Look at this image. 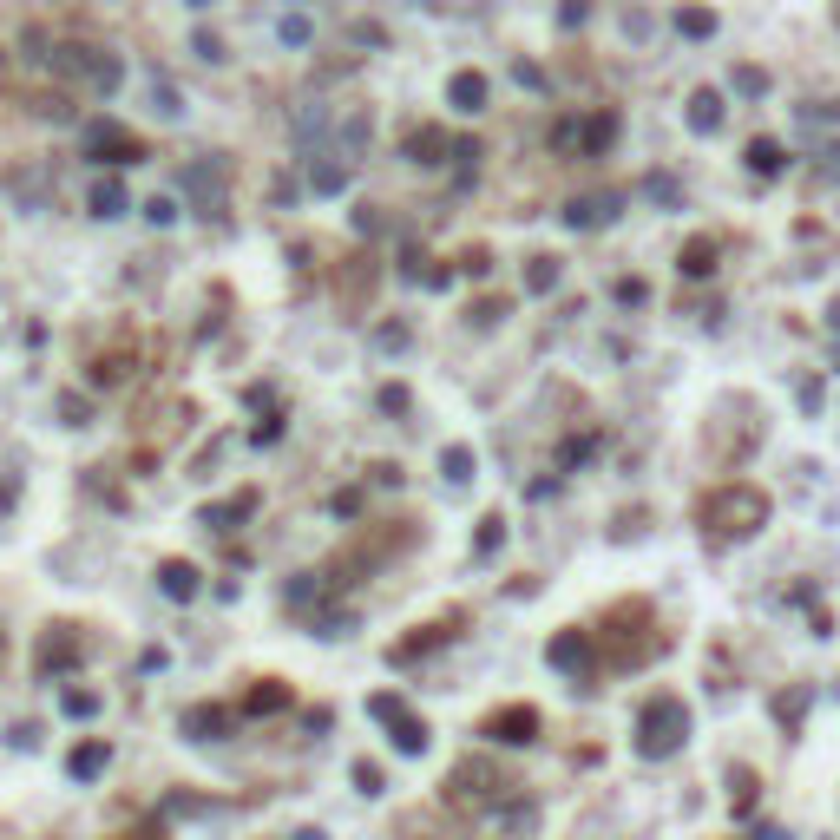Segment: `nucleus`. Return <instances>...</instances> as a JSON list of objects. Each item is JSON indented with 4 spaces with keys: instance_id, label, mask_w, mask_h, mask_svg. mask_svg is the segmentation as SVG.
<instances>
[{
    "instance_id": "obj_1",
    "label": "nucleus",
    "mask_w": 840,
    "mask_h": 840,
    "mask_svg": "<svg viewBox=\"0 0 840 840\" xmlns=\"http://www.w3.org/2000/svg\"><path fill=\"white\" fill-rule=\"evenodd\" d=\"M696 519H703L709 539H748V532L768 525V493H755V486H716V493H703Z\"/></svg>"
},
{
    "instance_id": "obj_2",
    "label": "nucleus",
    "mask_w": 840,
    "mask_h": 840,
    "mask_svg": "<svg viewBox=\"0 0 840 840\" xmlns=\"http://www.w3.org/2000/svg\"><path fill=\"white\" fill-rule=\"evenodd\" d=\"M689 742V709H683V696H650L637 716V755L643 762H663V755H677Z\"/></svg>"
},
{
    "instance_id": "obj_3",
    "label": "nucleus",
    "mask_w": 840,
    "mask_h": 840,
    "mask_svg": "<svg viewBox=\"0 0 840 840\" xmlns=\"http://www.w3.org/2000/svg\"><path fill=\"white\" fill-rule=\"evenodd\" d=\"M79 657H86V643H79L73 624H53V630L40 637V669H46V677H66Z\"/></svg>"
},
{
    "instance_id": "obj_4",
    "label": "nucleus",
    "mask_w": 840,
    "mask_h": 840,
    "mask_svg": "<svg viewBox=\"0 0 840 840\" xmlns=\"http://www.w3.org/2000/svg\"><path fill=\"white\" fill-rule=\"evenodd\" d=\"M486 736H493V742H506V748H525L532 736H539V709H525V703L493 709V716H486Z\"/></svg>"
},
{
    "instance_id": "obj_5",
    "label": "nucleus",
    "mask_w": 840,
    "mask_h": 840,
    "mask_svg": "<svg viewBox=\"0 0 840 840\" xmlns=\"http://www.w3.org/2000/svg\"><path fill=\"white\" fill-rule=\"evenodd\" d=\"M545 657H552V669H565V677H584V669H591V630H558L545 643Z\"/></svg>"
},
{
    "instance_id": "obj_6",
    "label": "nucleus",
    "mask_w": 840,
    "mask_h": 840,
    "mask_svg": "<svg viewBox=\"0 0 840 840\" xmlns=\"http://www.w3.org/2000/svg\"><path fill=\"white\" fill-rule=\"evenodd\" d=\"M454 801H473V795H493V788H513V781H499L493 768H480V762H466V768H454Z\"/></svg>"
},
{
    "instance_id": "obj_7",
    "label": "nucleus",
    "mask_w": 840,
    "mask_h": 840,
    "mask_svg": "<svg viewBox=\"0 0 840 840\" xmlns=\"http://www.w3.org/2000/svg\"><path fill=\"white\" fill-rule=\"evenodd\" d=\"M158 591L164 598H198V565H184V558H164V565H158Z\"/></svg>"
},
{
    "instance_id": "obj_8",
    "label": "nucleus",
    "mask_w": 840,
    "mask_h": 840,
    "mask_svg": "<svg viewBox=\"0 0 840 840\" xmlns=\"http://www.w3.org/2000/svg\"><path fill=\"white\" fill-rule=\"evenodd\" d=\"M105 762H112V748H105V742L93 736V742H79V748H73L66 775H73V781H93V775H105Z\"/></svg>"
},
{
    "instance_id": "obj_9",
    "label": "nucleus",
    "mask_w": 840,
    "mask_h": 840,
    "mask_svg": "<svg viewBox=\"0 0 840 840\" xmlns=\"http://www.w3.org/2000/svg\"><path fill=\"white\" fill-rule=\"evenodd\" d=\"M387 729H395V748H401V755H420V748H427V722H420V716H407V709H401L395 722H387Z\"/></svg>"
},
{
    "instance_id": "obj_10",
    "label": "nucleus",
    "mask_w": 840,
    "mask_h": 840,
    "mask_svg": "<svg viewBox=\"0 0 840 840\" xmlns=\"http://www.w3.org/2000/svg\"><path fill=\"white\" fill-rule=\"evenodd\" d=\"M184 729H190V742H217L223 729H230V716H223V709H190Z\"/></svg>"
},
{
    "instance_id": "obj_11",
    "label": "nucleus",
    "mask_w": 840,
    "mask_h": 840,
    "mask_svg": "<svg viewBox=\"0 0 840 840\" xmlns=\"http://www.w3.org/2000/svg\"><path fill=\"white\" fill-rule=\"evenodd\" d=\"M446 637H454V618H446V624H427V630L407 637V643H395V663H407V657H420V650H434V643H446Z\"/></svg>"
},
{
    "instance_id": "obj_12",
    "label": "nucleus",
    "mask_w": 840,
    "mask_h": 840,
    "mask_svg": "<svg viewBox=\"0 0 840 840\" xmlns=\"http://www.w3.org/2000/svg\"><path fill=\"white\" fill-rule=\"evenodd\" d=\"M269 709H289V689L276 677H263L257 689H249V716H269Z\"/></svg>"
},
{
    "instance_id": "obj_13",
    "label": "nucleus",
    "mask_w": 840,
    "mask_h": 840,
    "mask_svg": "<svg viewBox=\"0 0 840 840\" xmlns=\"http://www.w3.org/2000/svg\"><path fill=\"white\" fill-rule=\"evenodd\" d=\"M243 513H257V493H237L230 506H217V513H204V525H217V532H230Z\"/></svg>"
},
{
    "instance_id": "obj_14",
    "label": "nucleus",
    "mask_w": 840,
    "mask_h": 840,
    "mask_svg": "<svg viewBox=\"0 0 840 840\" xmlns=\"http://www.w3.org/2000/svg\"><path fill=\"white\" fill-rule=\"evenodd\" d=\"M709 269H716V243L696 237V243L683 249V276H709Z\"/></svg>"
},
{
    "instance_id": "obj_15",
    "label": "nucleus",
    "mask_w": 840,
    "mask_h": 840,
    "mask_svg": "<svg viewBox=\"0 0 840 840\" xmlns=\"http://www.w3.org/2000/svg\"><path fill=\"white\" fill-rule=\"evenodd\" d=\"M499 545H506V519L493 513V519H480V539H473V552H480V558H493Z\"/></svg>"
},
{
    "instance_id": "obj_16",
    "label": "nucleus",
    "mask_w": 840,
    "mask_h": 840,
    "mask_svg": "<svg viewBox=\"0 0 840 840\" xmlns=\"http://www.w3.org/2000/svg\"><path fill=\"white\" fill-rule=\"evenodd\" d=\"M440 473H446V480H473V454H466V446H446V454H440Z\"/></svg>"
},
{
    "instance_id": "obj_17",
    "label": "nucleus",
    "mask_w": 840,
    "mask_h": 840,
    "mask_svg": "<svg viewBox=\"0 0 840 840\" xmlns=\"http://www.w3.org/2000/svg\"><path fill=\"white\" fill-rule=\"evenodd\" d=\"M748 164H755V171H762V178H775V171H781V151H775V145H762V138H755V145H748Z\"/></svg>"
},
{
    "instance_id": "obj_18",
    "label": "nucleus",
    "mask_w": 840,
    "mask_h": 840,
    "mask_svg": "<svg viewBox=\"0 0 840 840\" xmlns=\"http://www.w3.org/2000/svg\"><path fill=\"white\" fill-rule=\"evenodd\" d=\"M60 709H66V716H99V696H93V689H66Z\"/></svg>"
},
{
    "instance_id": "obj_19",
    "label": "nucleus",
    "mask_w": 840,
    "mask_h": 840,
    "mask_svg": "<svg viewBox=\"0 0 840 840\" xmlns=\"http://www.w3.org/2000/svg\"><path fill=\"white\" fill-rule=\"evenodd\" d=\"M355 788H361V795H381V788H387V775H381L375 762H355Z\"/></svg>"
},
{
    "instance_id": "obj_20",
    "label": "nucleus",
    "mask_w": 840,
    "mask_h": 840,
    "mask_svg": "<svg viewBox=\"0 0 840 840\" xmlns=\"http://www.w3.org/2000/svg\"><path fill=\"white\" fill-rule=\"evenodd\" d=\"M801 709H807V689H788V696H775V716H781V722H795Z\"/></svg>"
},
{
    "instance_id": "obj_21",
    "label": "nucleus",
    "mask_w": 840,
    "mask_h": 840,
    "mask_svg": "<svg viewBox=\"0 0 840 840\" xmlns=\"http://www.w3.org/2000/svg\"><path fill=\"white\" fill-rule=\"evenodd\" d=\"M368 716H375V722H395V716H401V696H387V689L368 696Z\"/></svg>"
},
{
    "instance_id": "obj_22",
    "label": "nucleus",
    "mask_w": 840,
    "mask_h": 840,
    "mask_svg": "<svg viewBox=\"0 0 840 840\" xmlns=\"http://www.w3.org/2000/svg\"><path fill=\"white\" fill-rule=\"evenodd\" d=\"M525 283H532V289H552V283H558V263H552V257H539V263H532V276H525Z\"/></svg>"
},
{
    "instance_id": "obj_23",
    "label": "nucleus",
    "mask_w": 840,
    "mask_h": 840,
    "mask_svg": "<svg viewBox=\"0 0 840 840\" xmlns=\"http://www.w3.org/2000/svg\"><path fill=\"white\" fill-rule=\"evenodd\" d=\"M729 781H736V807H742V815H748V801H755V775H748V768H736Z\"/></svg>"
},
{
    "instance_id": "obj_24",
    "label": "nucleus",
    "mask_w": 840,
    "mask_h": 840,
    "mask_svg": "<svg viewBox=\"0 0 840 840\" xmlns=\"http://www.w3.org/2000/svg\"><path fill=\"white\" fill-rule=\"evenodd\" d=\"M454 99H460V105H480L486 86H480V79H454Z\"/></svg>"
},
{
    "instance_id": "obj_25",
    "label": "nucleus",
    "mask_w": 840,
    "mask_h": 840,
    "mask_svg": "<svg viewBox=\"0 0 840 840\" xmlns=\"http://www.w3.org/2000/svg\"><path fill=\"white\" fill-rule=\"evenodd\" d=\"M119 204H125V198H119V184H105L99 198H93V210H99V217H119Z\"/></svg>"
},
{
    "instance_id": "obj_26",
    "label": "nucleus",
    "mask_w": 840,
    "mask_h": 840,
    "mask_svg": "<svg viewBox=\"0 0 840 840\" xmlns=\"http://www.w3.org/2000/svg\"><path fill=\"white\" fill-rule=\"evenodd\" d=\"M716 119H722V105L703 93V99H696V125H716Z\"/></svg>"
},
{
    "instance_id": "obj_27",
    "label": "nucleus",
    "mask_w": 840,
    "mask_h": 840,
    "mask_svg": "<svg viewBox=\"0 0 840 840\" xmlns=\"http://www.w3.org/2000/svg\"><path fill=\"white\" fill-rule=\"evenodd\" d=\"M748 840H788V834H781V827H775V821H762V827H755V834H748Z\"/></svg>"
},
{
    "instance_id": "obj_28",
    "label": "nucleus",
    "mask_w": 840,
    "mask_h": 840,
    "mask_svg": "<svg viewBox=\"0 0 840 840\" xmlns=\"http://www.w3.org/2000/svg\"><path fill=\"white\" fill-rule=\"evenodd\" d=\"M119 840H164V827H132V834H119Z\"/></svg>"
},
{
    "instance_id": "obj_29",
    "label": "nucleus",
    "mask_w": 840,
    "mask_h": 840,
    "mask_svg": "<svg viewBox=\"0 0 840 840\" xmlns=\"http://www.w3.org/2000/svg\"><path fill=\"white\" fill-rule=\"evenodd\" d=\"M827 322H834V328H840V302H834V309H827Z\"/></svg>"
},
{
    "instance_id": "obj_30",
    "label": "nucleus",
    "mask_w": 840,
    "mask_h": 840,
    "mask_svg": "<svg viewBox=\"0 0 840 840\" xmlns=\"http://www.w3.org/2000/svg\"><path fill=\"white\" fill-rule=\"evenodd\" d=\"M296 840H328V834H316V827H309V834H296Z\"/></svg>"
},
{
    "instance_id": "obj_31",
    "label": "nucleus",
    "mask_w": 840,
    "mask_h": 840,
    "mask_svg": "<svg viewBox=\"0 0 840 840\" xmlns=\"http://www.w3.org/2000/svg\"><path fill=\"white\" fill-rule=\"evenodd\" d=\"M0 657H7V637H0Z\"/></svg>"
}]
</instances>
